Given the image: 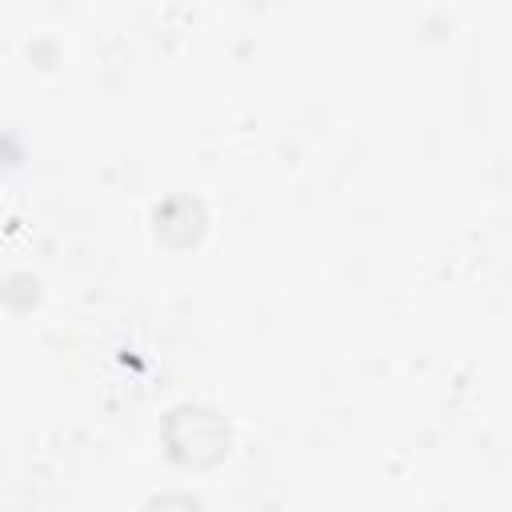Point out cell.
I'll return each instance as SVG.
<instances>
[{
  "label": "cell",
  "mask_w": 512,
  "mask_h": 512,
  "mask_svg": "<svg viewBox=\"0 0 512 512\" xmlns=\"http://www.w3.org/2000/svg\"><path fill=\"white\" fill-rule=\"evenodd\" d=\"M148 512H204V508L188 496H164V500H152Z\"/></svg>",
  "instance_id": "6da1fadb"
}]
</instances>
